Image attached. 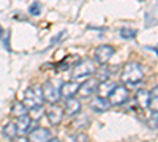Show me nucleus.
<instances>
[{"instance_id": "8", "label": "nucleus", "mask_w": 158, "mask_h": 142, "mask_svg": "<svg viewBox=\"0 0 158 142\" xmlns=\"http://www.w3.org/2000/svg\"><path fill=\"white\" fill-rule=\"evenodd\" d=\"M51 139V131L48 128H35L29 131V142H48Z\"/></svg>"}, {"instance_id": "20", "label": "nucleus", "mask_w": 158, "mask_h": 142, "mask_svg": "<svg viewBox=\"0 0 158 142\" xmlns=\"http://www.w3.org/2000/svg\"><path fill=\"white\" fill-rule=\"evenodd\" d=\"M120 36L125 38V40H133V38L136 36V30H133V29H122L120 30Z\"/></svg>"}, {"instance_id": "16", "label": "nucleus", "mask_w": 158, "mask_h": 142, "mask_svg": "<svg viewBox=\"0 0 158 142\" xmlns=\"http://www.w3.org/2000/svg\"><path fill=\"white\" fill-rule=\"evenodd\" d=\"M136 101H138V104H139V108H147V104H149V92L147 90H144V88H141V90H138V93H136Z\"/></svg>"}, {"instance_id": "1", "label": "nucleus", "mask_w": 158, "mask_h": 142, "mask_svg": "<svg viewBox=\"0 0 158 142\" xmlns=\"http://www.w3.org/2000/svg\"><path fill=\"white\" fill-rule=\"evenodd\" d=\"M120 79L127 85H136V84H139L144 79V68H142V65L135 63V62L127 63V65L123 67V70H122Z\"/></svg>"}, {"instance_id": "22", "label": "nucleus", "mask_w": 158, "mask_h": 142, "mask_svg": "<svg viewBox=\"0 0 158 142\" xmlns=\"http://www.w3.org/2000/svg\"><path fill=\"white\" fill-rule=\"evenodd\" d=\"M13 142H29V139L27 137H15V139H13Z\"/></svg>"}, {"instance_id": "3", "label": "nucleus", "mask_w": 158, "mask_h": 142, "mask_svg": "<svg viewBox=\"0 0 158 142\" xmlns=\"http://www.w3.org/2000/svg\"><path fill=\"white\" fill-rule=\"evenodd\" d=\"M95 62L94 60H79L76 65L73 67V71H71V77L76 81V79H87L92 74L95 73Z\"/></svg>"}, {"instance_id": "19", "label": "nucleus", "mask_w": 158, "mask_h": 142, "mask_svg": "<svg viewBox=\"0 0 158 142\" xmlns=\"http://www.w3.org/2000/svg\"><path fill=\"white\" fill-rule=\"evenodd\" d=\"M44 114V108L43 106H40V108H33V109H30V119H33V120H40V117Z\"/></svg>"}, {"instance_id": "7", "label": "nucleus", "mask_w": 158, "mask_h": 142, "mask_svg": "<svg viewBox=\"0 0 158 142\" xmlns=\"http://www.w3.org/2000/svg\"><path fill=\"white\" fill-rule=\"evenodd\" d=\"M97 85H98V79L95 77H90V79L84 81L81 85H79V90H77V93L81 95L82 98H89L90 95H94L97 93Z\"/></svg>"}, {"instance_id": "23", "label": "nucleus", "mask_w": 158, "mask_h": 142, "mask_svg": "<svg viewBox=\"0 0 158 142\" xmlns=\"http://www.w3.org/2000/svg\"><path fill=\"white\" fill-rule=\"evenodd\" d=\"M48 142H60V140H59V139H49Z\"/></svg>"}, {"instance_id": "18", "label": "nucleus", "mask_w": 158, "mask_h": 142, "mask_svg": "<svg viewBox=\"0 0 158 142\" xmlns=\"http://www.w3.org/2000/svg\"><path fill=\"white\" fill-rule=\"evenodd\" d=\"M3 136L8 137V139H15L18 136V128H16V123H8L5 128H3Z\"/></svg>"}, {"instance_id": "5", "label": "nucleus", "mask_w": 158, "mask_h": 142, "mask_svg": "<svg viewBox=\"0 0 158 142\" xmlns=\"http://www.w3.org/2000/svg\"><path fill=\"white\" fill-rule=\"evenodd\" d=\"M115 54V49L109 44H103V46H98L95 49V52H94V60L97 63H100V65H104V63H108L112 55Z\"/></svg>"}, {"instance_id": "17", "label": "nucleus", "mask_w": 158, "mask_h": 142, "mask_svg": "<svg viewBox=\"0 0 158 142\" xmlns=\"http://www.w3.org/2000/svg\"><path fill=\"white\" fill-rule=\"evenodd\" d=\"M11 114L15 115V117H19V115L29 114V109H27V106H25L24 103H15L13 108H11Z\"/></svg>"}, {"instance_id": "15", "label": "nucleus", "mask_w": 158, "mask_h": 142, "mask_svg": "<svg viewBox=\"0 0 158 142\" xmlns=\"http://www.w3.org/2000/svg\"><path fill=\"white\" fill-rule=\"evenodd\" d=\"M147 108L153 114H158V85L152 90V92H149V104H147Z\"/></svg>"}, {"instance_id": "2", "label": "nucleus", "mask_w": 158, "mask_h": 142, "mask_svg": "<svg viewBox=\"0 0 158 142\" xmlns=\"http://www.w3.org/2000/svg\"><path fill=\"white\" fill-rule=\"evenodd\" d=\"M43 101H44L43 88L40 85H33V87L25 90V93H24V104L27 106V109H33V108L43 106Z\"/></svg>"}, {"instance_id": "24", "label": "nucleus", "mask_w": 158, "mask_h": 142, "mask_svg": "<svg viewBox=\"0 0 158 142\" xmlns=\"http://www.w3.org/2000/svg\"><path fill=\"white\" fill-rule=\"evenodd\" d=\"M2 35H3V29L0 27V38H2Z\"/></svg>"}, {"instance_id": "21", "label": "nucleus", "mask_w": 158, "mask_h": 142, "mask_svg": "<svg viewBox=\"0 0 158 142\" xmlns=\"http://www.w3.org/2000/svg\"><path fill=\"white\" fill-rule=\"evenodd\" d=\"M40 13H41V5L35 2V3L30 6V14H33V16H38Z\"/></svg>"}, {"instance_id": "13", "label": "nucleus", "mask_w": 158, "mask_h": 142, "mask_svg": "<svg viewBox=\"0 0 158 142\" xmlns=\"http://www.w3.org/2000/svg\"><path fill=\"white\" fill-rule=\"evenodd\" d=\"M81 111V101L76 99L74 96L71 98H67V103H65V108H63V112L68 114V115H74Z\"/></svg>"}, {"instance_id": "10", "label": "nucleus", "mask_w": 158, "mask_h": 142, "mask_svg": "<svg viewBox=\"0 0 158 142\" xmlns=\"http://www.w3.org/2000/svg\"><path fill=\"white\" fill-rule=\"evenodd\" d=\"M16 128H18V134H25L30 131V126H32V119L29 114L25 115H19V117H16Z\"/></svg>"}, {"instance_id": "12", "label": "nucleus", "mask_w": 158, "mask_h": 142, "mask_svg": "<svg viewBox=\"0 0 158 142\" xmlns=\"http://www.w3.org/2000/svg\"><path fill=\"white\" fill-rule=\"evenodd\" d=\"M115 85H117V84H115L114 81H109V79L98 81V85H97V93H98V96L108 98V95L112 92V88H114Z\"/></svg>"}, {"instance_id": "14", "label": "nucleus", "mask_w": 158, "mask_h": 142, "mask_svg": "<svg viewBox=\"0 0 158 142\" xmlns=\"http://www.w3.org/2000/svg\"><path fill=\"white\" fill-rule=\"evenodd\" d=\"M109 108H111V104H109L108 98L98 96L94 103H92V111H95V112H104V111H108Z\"/></svg>"}, {"instance_id": "11", "label": "nucleus", "mask_w": 158, "mask_h": 142, "mask_svg": "<svg viewBox=\"0 0 158 142\" xmlns=\"http://www.w3.org/2000/svg\"><path fill=\"white\" fill-rule=\"evenodd\" d=\"M46 115H48V120H49V123L51 125H59L60 122H62V117H63V109L60 108V106H51L49 109H48V112H46Z\"/></svg>"}, {"instance_id": "9", "label": "nucleus", "mask_w": 158, "mask_h": 142, "mask_svg": "<svg viewBox=\"0 0 158 142\" xmlns=\"http://www.w3.org/2000/svg\"><path fill=\"white\" fill-rule=\"evenodd\" d=\"M79 82L76 81H70V82H63L60 85V96L63 98H71L77 93V90H79Z\"/></svg>"}, {"instance_id": "6", "label": "nucleus", "mask_w": 158, "mask_h": 142, "mask_svg": "<svg viewBox=\"0 0 158 142\" xmlns=\"http://www.w3.org/2000/svg\"><path fill=\"white\" fill-rule=\"evenodd\" d=\"M43 96H44V101L51 103V104H56L60 98V87H57L52 81H48L43 87Z\"/></svg>"}, {"instance_id": "4", "label": "nucleus", "mask_w": 158, "mask_h": 142, "mask_svg": "<svg viewBox=\"0 0 158 142\" xmlns=\"http://www.w3.org/2000/svg\"><path fill=\"white\" fill-rule=\"evenodd\" d=\"M128 99V88L125 85H115L112 92L108 95V101L111 106H120Z\"/></svg>"}]
</instances>
